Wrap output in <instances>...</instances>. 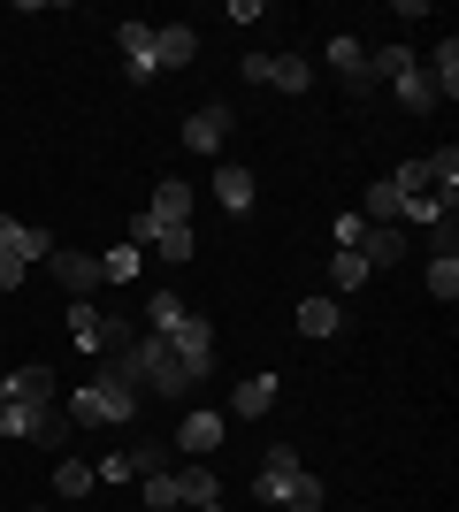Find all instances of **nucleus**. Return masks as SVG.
<instances>
[{"label": "nucleus", "mask_w": 459, "mask_h": 512, "mask_svg": "<svg viewBox=\"0 0 459 512\" xmlns=\"http://www.w3.org/2000/svg\"><path fill=\"white\" fill-rule=\"evenodd\" d=\"M222 436H230V413H222V406H192L184 421H176V451H192V459H199V451H215Z\"/></svg>", "instance_id": "8"}, {"label": "nucleus", "mask_w": 459, "mask_h": 512, "mask_svg": "<svg viewBox=\"0 0 459 512\" xmlns=\"http://www.w3.org/2000/svg\"><path fill=\"white\" fill-rule=\"evenodd\" d=\"M176 505V467L169 474H146V512H169Z\"/></svg>", "instance_id": "28"}, {"label": "nucleus", "mask_w": 459, "mask_h": 512, "mask_svg": "<svg viewBox=\"0 0 459 512\" xmlns=\"http://www.w3.org/2000/svg\"><path fill=\"white\" fill-rule=\"evenodd\" d=\"M153 253L169 260V268H184V260L199 253V237H192V230H161V237H153Z\"/></svg>", "instance_id": "25"}, {"label": "nucleus", "mask_w": 459, "mask_h": 512, "mask_svg": "<svg viewBox=\"0 0 459 512\" xmlns=\"http://www.w3.org/2000/svg\"><path fill=\"white\" fill-rule=\"evenodd\" d=\"M360 283H368V260L337 245V253H329V299H345V291H360Z\"/></svg>", "instance_id": "20"}, {"label": "nucleus", "mask_w": 459, "mask_h": 512, "mask_svg": "<svg viewBox=\"0 0 459 512\" xmlns=\"http://www.w3.org/2000/svg\"><path fill=\"white\" fill-rule=\"evenodd\" d=\"M138 268H146V253H138V245H115V253H100V276H108V283H138Z\"/></svg>", "instance_id": "24"}, {"label": "nucleus", "mask_w": 459, "mask_h": 512, "mask_svg": "<svg viewBox=\"0 0 459 512\" xmlns=\"http://www.w3.org/2000/svg\"><path fill=\"white\" fill-rule=\"evenodd\" d=\"M169 512H184V505H169Z\"/></svg>", "instance_id": "33"}, {"label": "nucleus", "mask_w": 459, "mask_h": 512, "mask_svg": "<svg viewBox=\"0 0 459 512\" xmlns=\"http://www.w3.org/2000/svg\"><path fill=\"white\" fill-rule=\"evenodd\" d=\"M192 62H199L192 23H153V69H192Z\"/></svg>", "instance_id": "10"}, {"label": "nucleus", "mask_w": 459, "mask_h": 512, "mask_svg": "<svg viewBox=\"0 0 459 512\" xmlns=\"http://www.w3.org/2000/svg\"><path fill=\"white\" fill-rule=\"evenodd\" d=\"M176 505H222V474L207 467V459L176 467Z\"/></svg>", "instance_id": "14"}, {"label": "nucleus", "mask_w": 459, "mask_h": 512, "mask_svg": "<svg viewBox=\"0 0 459 512\" xmlns=\"http://www.w3.org/2000/svg\"><path fill=\"white\" fill-rule=\"evenodd\" d=\"M46 276L62 283L69 299H92V291H100V253H77V245H54V253H46Z\"/></svg>", "instance_id": "4"}, {"label": "nucleus", "mask_w": 459, "mask_h": 512, "mask_svg": "<svg viewBox=\"0 0 459 512\" xmlns=\"http://www.w3.org/2000/svg\"><path fill=\"white\" fill-rule=\"evenodd\" d=\"M54 497H69V505H85V497H92V467H85V459H62V467H54Z\"/></svg>", "instance_id": "22"}, {"label": "nucleus", "mask_w": 459, "mask_h": 512, "mask_svg": "<svg viewBox=\"0 0 459 512\" xmlns=\"http://www.w3.org/2000/svg\"><path fill=\"white\" fill-rule=\"evenodd\" d=\"M192 207H199V199H192V184H184V176H169V184H153V230H192Z\"/></svg>", "instance_id": "9"}, {"label": "nucleus", "mask_w": 459, "mask_h": 512, "mask_svg": "<svg viewBox=\"0 0 459 512\" xmlns=\"http://www.w3.org/2000/svg\"><path fill=\"white\" fill-rule=\"evenodd\" d=\"M161 337H169V352H176V360H184V367H192L199 383L215 375V329H207V321H199V314H184V321H176V329H161Z\"/></svg>", "instance_id": "5"}, {"label": "nucleus", "mask_w": 459, "mask_h": 512, "mask_svg": "<svg viewBox=\"0 0 459 512\" xmlns=\"http://www.w3.org/2000/svg\"><path fill=\"white\" fill-rule=\"evenodd\" d=\"M253 199H261L253 169H245V161H222V169H215V207L222 214H253Z\"/></svg>", "instance_id": "11"}, {"label": "nucleus", "mask_w": 459, "mask_h": 512, "mask_svg": "<svg viewBox=\"0 0 459 512\" xmlns=\"http://www.w3.org/2000/svg\"><path fill=\"white\" fill-rule=\"evenodd\" d=\"M421 77L437 85V100H452V92H459V39H452V31H444V46L421 62Z\"/></svg>", "instance_id": "18"}, {"label": "nucleus", "mask_w": 459, "mask_h": 512, "mask_svg": "<svg viewBox=\"0 0 459 512\" xmlns=\"http://www.w3.org/2000/svg\"><path fill=\"white\" fill-rule=\"evenodd\" d=\"M230 130H238V115H230L222 100H207V107H192V115H184V146H192V153H222V138H230Z\"/></svg>", "instance_id": "7"}, {"label": "nucleus", "mask_w": 459, "mask_h": 512, "mask_svg": "<svg viewBox=\"0 0 459 512\" xmlns=\"http://www.w3.org/2000/svg\"><path fill=\"white\" fill-rule=\"evenodd\" d=\"M398 107H406V115H429V107H437V85H429V77H421V62L414 69H406V77H398Z\"/></svg>", "instance_id": "21"}, {"label": "nucleus", "mask_w": 459, "mask_h": 512, "mask_svg": "<svg viewBox=\"0 0 459 512\" xmlns=\"http://www.w3.org/2000/svg\"><path fill=\"white\" fill-rule=\"evenodd\" d=\"M23 276H31V268H23V260H8V253H0V291H23Z\"/></svg>", "instance_id": "30"}, {"label": "nucleus", "mask_w": 459, "mask_h": 512, "mask_svg": "<svg viewBox=\"0 0 459 512\" xmlns=\"http://www.w3.org/2000/svg\"><path fill=\"white\" fill-rule=\"evenodd\" d=\"M253 497H261V505H291V512H322V482L299 467V451H291V444H276V451L261 459Z\"/></svg>", "instance_id": "2"}, {"label": "nucleus", "mask_w": 459, "mask_h": 512, "mask_svg": "<svg viewBox=\"0 0 459 512\" xmlns=\"http://www.w3.org/2000/svg\"><path fill=\"white\" fill-rule=\"evenodd\" d=\"M429 299H437V306L459 299V253H437V260H429Z\"/></svg>", "instance_id": "23"}, {"label": "nucleus", "mask_w": 459, "mask_h": 512, "mask_svg": "<svg viewBox=\"0 0 459 512\" xmlns=\"http://www.w3.org/2000/svg\"><path fill=\"white\" fill-rule=\"evenodd\" d=\"M184 314H192V306H184L169 283H161V291H146V306H138V329H153V337H161V329H176Z\"/></svg>", "instance_id": "17"}, {"label": "nucleus", "mask_w": 459, "mask_h": 512, "mask_svg": "<svg viewBox=\"0 0 459 512\" xmlns=\"http://www.w3.org/2000/svg\"><path fill=\"white\" fill-rule=\"evenodd\" d=\"M245 85H268V92H306L314 85V62L306 54H245Z\"/></svg>", "instance_id": "3"}, {"label": "nucleus", "mask_w": 459, "mask_h": 512, "mask_svg": "<svg viewBox=\"0 0 459 512\" xmlns=\"http://www.w3.org/2000/svg\"><path fill=\"white\" fill-rule=\"evenodd\" d=\"M352 253L368 260V276H375V268H398V260L414 253V230H398V222H368V230H360V245H352Z\"/></svg>", "instance_id": "6"}, {"label": "nucleus", "mask_w": 459, "mask_h": 512, "mask_svg": "<svg viewBox=\"0 0 459 512\" xmlns=\"http://www.w3.org/2000/svg\"><path fill=\"white\" fill-rule=\"evenodd\" d=\"M276 390H284L276 375H253V383H238V390H230V406H222V413H230V421H261V413L276 406Z\"/></svg>", "instance_id": "15"}, {"label": "nucleus", "mask_w": 459, "mask_h": 512, "mask_svg": "<svg viewBox=\"0 0 459 512\" xmlns=\"http://www.w3.org/2000/svg\"><path fill=\"white\" fill-rule=\"evenodd\" d=\"M138 398H146L138 383H123L115 367H100L85 390H69L62 413H69V428H123V421H138Z\"/></svg>", "instance_id": "1"}, {"label": "nucleus", "mask_w": 459, "mask_h": 512, "mask_svg": "<svg viewBox=\"0 0 459 512\" xmlns=\"http://www.w3.org/2000/svg\"><path fill=\"white\" fill-rule=\"evenodd\" d=\"M329 69H337L345 85L368 92V46H360V39H329Z\"/></svg>", "instance_id": "19"}, {"label": "nucleus", "mask_w": 459, "mask_h": 512, "mask_svg": "<svg viewBox=\"0 0 459 512\" xmlns=\"http://www.w3.org/2000/svg\"><path fill=\"white\" fill-rule=\"evenodd\" d=\"M131 467H138V474H169V444H138Z\"/></svg>", "instance_id": "29"}, {"label": "nucleus", "mask_w": 459, "mask_h": 512, "mask_svg": "<svg viewBox=\"0 0 459 512\" xmlns=\"http://www.w3.org/2000/svg\"><path fill=\"white\" fill-rule=\"evenodd\" d=\"M8 383V398H23V406H62V390H54V367H16V375H0Z\"/></svg>", "instance_id": "13"}, {"label": "nucleus", "mask_w": 459, "mask_h": 512, "mask_svg": "<svg viewBox=\"0 0 459 512\" xmlns=\"http://www.w3.org/2000/svg\"><path fill=\"white\" fill-rule=\"evenodd\" d=\"M421 161L437 176V192H459V146H437V153H421Z\"/></svg>", "instance_id": "26"}, {"label": "nucleus", "mask_w": 459, "mask_h": 512, "mask_svg": "<svg viewBox=\"0 0 459 512\" xmlns=\"http://www.w3.org/2000/svg\"><path fill=\"white\" fill-rule=\"evenodd\" d=\"M92 482H108V490H123V482H138V467H131V451H108L100 467H92Z\"/></svg>", "instance_id": "27"}, {"label": "nucleus", "mask_w": 459, "mask_h": 512, "mask_svg": "<svg viewBox=\"0 0 459 512\" xmlns=\"http://www.w3.org/2000/svg\"><path fill=\"white\" fill-rule=\"evenodd\" d=\"M16 230H23L16 214H0V253H16Z\"/></svg>", "instance_id": "31"}, {"label": "nucleus", "mask_w": 459, "mask_h": 512, "mask_svg": "<svg viewBox=\"0 0 459 512\" xmlns=\"http://www.w3.org/2000/svg\"><path fill=\"white\" fill-rule=\"evenodd\" d=\"M184 512H222V505H184Z\"/></svg>", "instance_id": "32"}, {"label": "nucleus", "mask_w": 459, "mask_h": 512, "mask_svg": "<svg viewBox=\"0 0 459 512\" xmlns=\"http://www.w3.org/2000/svg\"><path fill=\"white\" fill-rule=\"evenodd\" d=\"M115 46H123V62H131L138 85L161 77V69H153V23H115Z\"/></svg>", "instance_id": "12"}, {"label": "nucleus", "mask_w": 459, "mask_h": 512, "mask_svg": "<svg viewBox=\"0 0 459 512\" xmlns=\"http://www.w3.org/2000/svg\"><path fill=\"white\" fill-rule=\"evenodd\" d=\"M337 329H345V306L329 299V291L299 299V337H337Z\"/></svg>", "instance_id": "16"}]
</instances>
